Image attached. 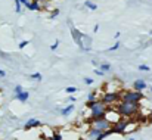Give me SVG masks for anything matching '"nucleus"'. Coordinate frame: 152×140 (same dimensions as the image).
I'll return each instance as SVG.
<instances>
[{
  "label": "nucleus",
  "instance_id": "f257e3e1",
  "mask_svg": "<svg viewBox=\"0 0 152 140\" xmlns=\"http://www.w3.org/2000/svg\"><path fill=\"white\" fill-rule=\"evenodd\" d=\"M139 111V103L136 102H124V100H120L118 105H117V114L120 118H129L134 114H137Z\"/></svg>",
  "mask_w": 152,
  "mask_h": 140
},
{
  "label": "nucleus",
  "instance_id": "f03ea898",
  "mask_svg": "<svg viewBox=\"0 0 152 140\" xmlns=\"http://www.w3.org/2000/svg\"><path fill=\"white\" fill-rule=\"evenodd\" d=\"M86 106L90 109V120H101V118H105V114H106V105H105L102 100L87 102Z\"/></svg>",
  "mask_w": 152,
  "mask_h": 140
},
{
  "label": "nucleus",
  "instance_id": "7ed1b4c3",
  "mask_svg": "<svg viewBox=\"0 0 152 140\" xmlns=\"http://www.w3.org/2000/svg\"><path fill=\"white\" fill-rule=\"evenodd\" d=\"M90 127L95 128V130H98V131H101V133H105V131H108L111 128V124H109L108 120L101 118V120H92Z\"/></svg>",
  "mask_w": 152,
  "mask_h": 140
},
{
  "label": "nucleus",
  "instance_id": "20e7f679",
  "mask_svg": "<svg viewBox=\"0 0 152 140\" xmlns=\"http://www.w3.org/2000/svg\"><path fill=\"white\" fill-rule=\"evenodd\" d=\"M120 99L124 102H136L139 103V100L142 99V92H123L120 94Z\"/></svg>",
  "mask_w": 152,
  "mask_h": 140
},
{
  "label": "nucleus",
  "instance_id": "39448f33",
  "mask_svg": "<svg viewBox=\"0 0 152 140\" xmlns=\"http://www.w3.org/2000/svg\"><path fill=\"white\" fill-rule=\"evenodd\" d=\"M127 125H129V122H127L126 120L120 118L117 122H114V124L111 125L109 131H111V133H118V134H123V133H126V131H127Z\"/></svg>",
  "mask_w": 152,
  "mask_h": 140
},
{
  "label": "nucleus",
  "instance_id": "423d86ee",
  "mask_svg": "<svg viewBox=\"0 0 152 140\" xmlns=\"http://www.w3.org/2000/svg\"><path fill=\"white\" fill-rule=\"evenodd\" d=\"M69 27H71V36H72V39H74L75 44L80 47V50H83V52H84V44H83V33H81L80 30H77L74 25H69Z\"/></svg>",
  "mask_w": 152,
  "mask_h": 140
},
{
  "label": "nucleus",
  "instance_id": "0eeeda50",
  "mask_svg": "<svg viewBox=\"0 0 152 140\" xmlns=\"http://www.w3.org/2000/svg\"><path fill=\"white\" fill-rule=\"evenodd\" d=\"M120 100V93L118 92H106L102 96V102L108 106V105H114L115 102Z\"/></svg>",
  "mask_w": 152,
  "mask_h": 140
},
{
  "label": "nucleus",
  "instance_id": "6e6552de",
  "mask_svg": "<svg viewBox=\"0 0 152 140\" xmlns=\"http://www.w3.org/2000/svg\"><path fill=\"white\" fill-rule=\"evenodd\" d=\"M37 127H42V122H40L37 118H30V120L25 122V125H24L25 130H33V128H37Z\"/></svg>",
  "mask_w": 152,
  "mask_h": 140
},
{
  "label": "nucleus",
  "instance_id": "1a4fd4ad",
  "mask_svg": "<svg viewBox=\"0 0 152 140\" xmlns=\"http://www.w3.org/2000/svg\"><path fill=\"white\" fill-rule=\"evenodd\" d=\"M99 136H101V131H98V130H95V128L90 127L87 130V133H86V140H98Z\"/></svg>",
  "mask_w": 152,
  "mask_h": 140
},
{
  "label": "nucleus",
  "instance_id": "9d476101",
  "mask_svg": "<svg viewBox=\"0 0 152 140\" xmlns=\"http://www.w3.org/2000/svg\"><path fill=\"white\" fill-rule=\"evenodd\" d=\"M133 89H134V92H143V90L146 89L145 80H136L134 84H133Z\"/></svg>",
  "mask_w": 152,
  "mask_h": 140
},
{
  "label": "nucleus",
  "instance_id": "9b49d317",
  "mask_svg": "<svg viewBox=\"0 0 152 140\" xmlns=\"http://www.w3.org/2000/svg\"><path fill=\"white\" fill-rule=\"evenodd\" d=\"M15 99H16V100H19L21 103H25V102L30 99V93H28V92H22V93L16 94V96H15Z\"/></svg>",
  "mask_w": 152,
  "mask_h": 140
},
{
  "label": "nucleus",
  "instance_id": "f8f14e48",
  "mask_svg": "<svg viewBox=\"0 0 152 140\" xmlns=\"http://www.w3.org/2000/svg\"><path fill=\"white\" fill-rule=\"evenodd\" d=\"M72 111H74V105H72V103H69L68 106H65V108H62V109H61V115H62V117H68Z\"/></svg>",
  "mask_w": 152,
  "mask_h": 140
},
{
  "label": "nucleus",
  "instance_id": "ddd939ff",
  "mask_svg": "<svg viewBox=\"0 0 152 140\" xmlns=\"http://www.w3.org/2000/svg\"><path fill=\"white\" fill-rule=\"evenodd\" d=\"M28 9H30V10H40L42 7H40V3H39V1L33 0V1H30V4H28Z\"/></svg>",
  "mask_w": 152,
  "mask_h": 140
},
{
  "label": "nucleus",
  "instance_id": "4468645a",
  "mask_svg": "<svg viewBox=\"0 0 152 140\" xmlns=\"http://www.w3.org/2000/svg\"><path fill=\"white\" fill-rule=\"evenodd\" d=\"M84 6H86L87 9H90V10H96V9H98V4L93 3L92 0H86V1H84Z\"/></svg>",
  "mask_w": 152,
  "mask_h": 140
},
{
  "label": "nucleus",
  "instance_id": "2eb2a0df",
  "mask_svg": "<svg viewBox=\"0 0 152 140\" xmlns=\"http://www.w3.org/2000/svg\"><path fill=\"white\" fill-rule=\"evenodd\" d=\"M109 69H111V65H109L108 62H103V63L99 65V71H102L103 74H105V72H108Z\"/></svg>",
  "mask_w": 152,
  "mask_h": 140
},
{
  "label": "nucleus",
  "instance_id": "dca6fc26",
  "mask_svg": "<svg viewBox=\"0 0 152 140\" xmlns=\"http://www.w3.org/2000/svg\"><path fill=\"white\" fill-rule=\"evenodd\" d=\"M30 77H31V80H36V81H42V80H43V75H42L40 72H34V74H31Z\"/></svg>",
  "mask_w": 152,
  "mask_h": 140
},
{
  "label": "nucleus",
  "instance_id": "f3484780",
  "mask_svg": "<svg viewBox=\"0 0 152 140\" xmlns=\"http://www.w3.org/2000/svg\"><path fill=\"white\" fill-rule=\"evenodd\" d=\"M75 92H77V87H74V86H68L65 89V93H68V94H74Z\"/></svg>",
  "mask_w": 152,
  "mask_h": 140
},
{
  "label": "nucleus",
  "instance_id": "a211bd4d",
  "mask_svg": "<svg viewBox=\"0 0 152 140\" xmlns=\"http://www.w3.org/2000/svg\"><path fill=\"white\" fill-rule=\"evenodd\" d=\"M95 100H98L96 99V92H92V93L87 94V102H95Z\"/></svg>",
  "mask_w": 152,
  "mask_h": 140
},
{
  "label": "nucleus",
  "instance_id": "6ab92c4d",
  "mask_svg": "<svg viewBox=\"0 0 152 140\" xmlns=\"http://www.w3.org/2000/svg\"><path fill=\"white\" fill-rule=\"evenodd\" d=\"M22 92H24L22 86H21V84H16V86H15V89H13V93H15V96H16V94H19V93H22Z\"/></svg>",
  "mask_w": 152,
  "mask_h": 140
},
{
  "label": "nucleus",
  "instance_id": "aec40b11",
  "mask_svg": "<svg viewBox=\"0 0 152 140\" xmlns=\"http://www.w3.org/2000/svg\"><path fill=\"white\" fill-rule=\"evenodd\" d=\"M137 68H139V71H143V72H148V71H151V68H149L148 65H145V63H140Z\"/></svg>",
  "mask_w": 152,
  "mask_h": 140
},
{
  "label": "nucleus",
  "instance_id": "412c9836",
  "mask_svg": "<svg viewBox=\"0 0 152 140\" xmlns=\"http://www.w3.org/2000/svg\"><path fill=\"white\" fill-rule=\"evenodd\" d=\"M49 140H62V134L61 133H53L49 137Z\"/></svg>",
  "mask_w": 152,
  "mask_h": 140
},
{
  "label": "nucleus",
  "instance_id": "4be33fe9",
  "mask_svg": "<svg viewBox=\"0 0 152 140\" xmlns=\"http://www.w3.org/2000/svg\"><path fill=\"white\" fill-rule=\"evenodd\" d=\"M59 13H61V10H59V9H53V10H52V13L49 15V18H50V19H53V18H56Z\"/></svg>",
  "mask_w": 152,
  "mask_h": 140
},
{
  "label": "nucleus",
  "instance_id": "5701e85b",
  "mask_svg": "<svg viewBox=\"0 0 152 140\" xmlns=\"http://www.w3.org/2000/svg\"><path fill=\"white\" fill-rule=\"evenodd\" d=\"M120 44H121L120 42H115V44L109 47V49H108V52H114V50H118V49H120Z\"/></svg>",
  "mask_w": 152,
  "mask_h": 140
},
{
  "label": "nucleus",
  "instance_id": "b1692460",
  "mask_svg": "<svg viewBox=\"0 0 152 140\" xmlns=\"http://www.w3.org/2000/svg\"><path fill=\"white\" fill-rule=\"evenodd\" d=\"M28 44H30V42H28V40H24V42H21L18 46H19V49H24V47H27Z\"/></svg>",
  "mask_w": 152,
  "mask_h": 140
},
{
  "label": "nucleus",
  "instance_id": "393cba45",
  "mask_svg": "<svg viewBox=\"0 0 152 140\" xmlns=\"http://www.w3.org/2000/svg\"><path fill=\"white\" fill-rule=\"evenodd\" d=\"M84 84H87V86L93 84V78H90V77H86V78H84Z\"/></svg>",
  "mask_w": 152,
  "mask_h": 140
},
{
  "label": "nucleus",
  "instance_id": "a878e982",
  "mask_svg": "<svg viewBox=\"0 0 152 140\" xmlns=\"http://www.w3.org/2000/svg\"><path fill=\"white\" fill-rule=\"evenodd\" d=\"M58 47H59V40H56V42L52 44V46H50V50H56Z\"/></svg>",
  "mask_w": 152,
  "mask_h": 140
},
{
  "label": "nucleus",
  "instance_id": "bb28decb",
  "mask_svg": "<svg viewBox=\"0 0 152 140\" xmlns=\"http://www.w3.org/2000/svg\"><path fill=\"white\" fill-rule=\"evenodd\" d=\"M19 3H21V6H25V7H28V4H30V0H19Z\"/></svg>",
  "mask_w": 152,
  "mask_h": 140
},
{
  "label": "nucleus",
  "instance_id": "cd10ccee",
  "mask_svg": "<svg viewBox=\"0 0 152 140\" xmlns=\"http://www.w3.org/2000/svg\"><path fill=\"white\" fill-rule=\"evenodd\" d=\"M95 74H96V75H99V77H103V72L99 71V69H95Z\"/></svg>",
  "mask_w": 152,
  "mask_h": 140
},
{
  "label": "nucleus",
  "instance_id": "c85d7f7f",
  "mask_svg": "<svg viewBox=\"0 0 152 140\" xmlns=\"http://www.w3.org/2000/svg\"><path fill=\"white\" fill-rule=\"evenodd\" d=\"M0 77H6V72H4L1 68H0Z\"/></svg>",
  "mask_w": 152,
  "mask_h": 140
},
{
  "label": "nucleus",
  "instance_id": "c756f323",
  "mask_svg": "<svg viewBox=\"0 0 152 140\" xmlns=\"http://www.w3.org/2000/svg\"><path fill=\"white\" fill-rule=\"evenodd\" d=\"M93 31H95V33H98V31H99V24H98V25H95V28H93Z\"/></svg>",
  "mask_w": 152,
  "mask_h": 140
},
{
  "label": "nucleus",
  "instance_id": "7c9ffc66",
  "mask_svg": "<svg viewBox=\"0 0 152 140\" xmlns=\"http://www.w3.org/2000/svg\"><path fill=\"white\" fill-rule=\"evenodd\" d=\"M75 100H77V99H75V97H74V96H71V97H69V102H71V103H74V102H75Z\"/></svg>",
  "mask_w": 152,
  "mask_h": 140
},
{
  "label": "nucleus",
  "instance_id": "2f4dec72",
  "mask_svg": "<svg viewBox=\"0 0 152 140\" xmlns=\"http://www.w3.org/2000/svg\"><path fill=\"white\" fill-rule=\"evenodd\" d=\"M36 1H39V3H45V1H48V0H36Z\"/></svg>",
  "mask_w": 152,
  "mask_h": 140
},
{
  "label": "nucleus",
  "instance_id": "473e14b6",
  "mask_svg": "<svg viewBox=\"0 0 152 140\" xmlns=\"http://www.w3.org/2000/svg\"><path fill=\"white\" fill-rule=\"evenodd\" d=\"M151 93H152V87H151Z\"/></svg>",
  "mask_w": 152,
  "mask_h": 140
},
{
  "label": "nucleus",
  "instance_id": "72a5a7b5",
  "mask_svg": "<svg viewBox=\"0 0 152 140\" xmlns=\"http://www.w3.org/2000/svg\"><path fill=\"white\" fill-rule=\"evenodd\" d=\"M129 140H134V139H129Z\"/></svg>",
  "mask_w": 152,
  "mask_h": 140
}]
</instances>
